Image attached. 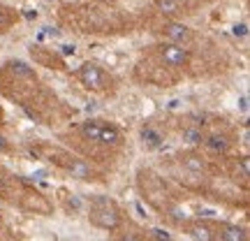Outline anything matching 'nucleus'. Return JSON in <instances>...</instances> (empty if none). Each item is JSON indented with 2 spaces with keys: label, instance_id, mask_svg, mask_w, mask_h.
Returning a JSON list of instances; mask_svg holds the SVG:
<instances>
[{
  "label": "nucleus",
  "instance_id": "nucleus-22",
  "mask_svg": "<svg viewBox=\"0 0 250 241\" xmlns=\"http://www.w3.org/2000/svg\"><path fill=\"white\" fill-rule=\"evenodd\" d=\"M134 206H137V211H139V216H146V214H144V206L139 204V202H137V204H134Z\"/></svg>",
  "mask_w": 250,
  "mask_h": 241
},
{
  "label": "nucleus",
  "instance_id": "nucleus-17",
  "mask_svg": "<svg viewBox=\"0 0 250 241\" xmlns=\"http://www.w3.org/2000/svg\"><path fill=\"white\" fill-rule=\"evenodd\" d=\"M9 26H12V19H9V14L5 12V9L0 7V33H2V30H7Z\"/></svg>",
  "mask_w": 250,
  "mask_h": 241
},
{
  "label": "nucleus",
  "instance_id": "nucleus-1",
  "mask_svg": "<svg viewBox=\"0 0 250 241\" xmlns=\"http://www.w3.org/2000/svg\"><path fill=\"white\" fill-rule=\"evenodd\" d=\"M90 223L100 230H116L121 225V216L114 202H109L107 197H95L90 204Z\"/></svg>",
  "mask_w": 250,
  "mask_h": 241
},
{
  "label": "nucleus",
  "instance_id": "nucleus-2",
  "mask_svg": "<svg viewBox=\"0 0 250 241\" xmlns=\"http://www.w3.org/2000/svg\"><path fill=\"white\" fill-rule=\"evenodd\" d=\"M160 56H162V61L167 63V65H171V67H183L190 61V51L183 44H176V42L160 44Z\"/></svg>",
  "mask_w": 250,
  "mask_h": 241
},
{
  "label": "nucleus",
  "instance_id": "nucleus-3",
  "mask_svg": "<svg viewBox=\"0 0 250 241\" xmlns=\"http://www.w3.org/2000/svg\"><path fill=\"white\" fill-rule=\"evenodd\" d=\"M77 77H79L81 84L90 90H100L102 86H104V81H107L104 72L100 70L95 63H83V65L79 67V72H77Z\"/></svg>",
  "mask_w": 250,
  "mask_h": 241
},
{
  "label": "nucleus",
  "instance_id": "nucleus-23",
  "mask_svg": "<svg viewBox=\"0 0 250 241\" xmlns=\"http://www.w3.org/2000/svg\"><path fill=\"white\" fill-rule=\"evenodd\" d=\"M102 2H114V0H102Z\"/></svg>",
  "mask_w": 250,
  "mask_h": 241
},
{
  "label": "nucleus",
  "instance_id": "nucleus-5",
  "mask_svg": "<svg viewBox=\"0 0 250 241\" xmlns=\"http://www.w3.org/2000/svg\"><path fill=\"white\" fill-rule=\"evenodd\" d=\"M202 144H204L211 153H215V155H225V153L229 151V139H227L225 134H208V137H204Z\"/></svg>",
  "mask_w": 250,
  "mask_h": 241
},
{
  "label": "nucleus",
  "instance_id": "nucleus-13",
  "mask_svg": "<svg viewBox=\"0 0 250 241\" xmlns=\"http://www.w3.org/2000/svg\"><path fill=\"white\" fill-rule=\"evenodd\" d=\"M100 121L95 118H90V121H83L81 123V134L86 137V139H93V142H98V134H100Z\"/></svg>",
  "mask_w": 250,
  "mask_h": 241
},
{
  "label": "nucleus",
  "instance_id": "nucleus-21",
  "mask_svg": "<svg viewBox=\"0 0 250 241\" xmlns=\"http://www.w3.org/2000/svg\"><path fill=\"white\" fill-rule=\"evenodd\" d=\"M118 241H142V239H139L137 234H123V237H121Z\"/></svg>",
  "mask_w": 250,
  "mask_h": 241
},
{
  "label": "nucleus",
  "instance_id": "nucleus-19",
  "mask_svg": "<svg viewBox=\"0 0 250 241\" xmlns=\"http://www.w3.org/2000/svg\"><path fill=\"white\" fill-rule=\"evenodd\" d=\"M246 28H248V26H246V23H236V26H234V35H248V30H246Z\"/></svg>",
  "mask_w": 250,
  "mask_h": 241
},
{
  "label": "nucleus",
  "instance_id": "nucleus-9",
  "mask_svg": "<svg viewBox=\"0 0 250 241\" xmlns=\"http://www.w3.org/2000/svg\"><path fill=\"white\" fill-rule=\"evenodd\" d=\"M67 170L72 172V176H77V179H81V181H88L90 176H93L90 167L83 160H72L70 165H67Z\"/></svg>",
  "mask_w": 250,
  "mask_h": 241
},
{
  "label": "nucleus",
  "instance_id": "nucleus-18",
  "mask_svg": "<svg viewBox=\"0 0 250 241\" xmlns=\"http://www.w3.org/2000/svg\"><path fill=\"white\" fill-rule=\"evenodd\" d=\"M171 218H174L176 223H183V220H186V211H181V209H174V211H171Z\"/></svg>",
  "mask_w": 250,
  "mask_h": 241
},
{
  "label": "nucleus",
  "instance_id": "nucleus-10",
  "mask_svg": "<svg viewBox=\"0 0 250 241\" xmlns=\"http://www.w3.org/2000/svg\"><path fill=\"white\" fill-rule=\"evenodd\" d=\"M181 162H183V167L190 172H204L206 162L197 155V153H186V155H181Z\"/></svg>",
  "mask_w": 250,
  "mask_h": 241
},
{
  "label": "nucleus",
  "instance_id": "nucleus-14",
  "mask_svg": "<svg viewBox=\"0 0 250 241\" xmlns=\"http://www.w3.org/2000/svg\"><path fill=\"white\" fill-rule=\"evenodd\" d=\"M183 142L190 144V146H199V144L204 142V132L199 128H186L183 130Z\"/></svg>",
  "mask_w": 250,
  "mask_h": 241
},
{
  "label": "nucleus",
  "instance_id": "nucleus-24",
  "mask_svg": "<svg viewBox=\"0 0 250 241\" xmlns=\"http://www.w3.org/2000/svg\"><path fill=\"white\" fill-rule=\"evenodd\" d=\"M0 116H2V107H0Z\"/></svg>",
  "mask_w": 250,
  "mask_h": 241
},
{
  "label": "nucleus",
  "instance_id": "nucleus-7",
  "mask_svg": "<svg viewBox=\"0 0 250 241\" xmlns=\"http://www.w3.org/2000/svg\"><path fill=\"white\" fill-rule=\"evenodd\" d=\"M162 134L155 130V128H151V125H146V128H142V144L146 146V149H158V146H162Z\"/></svg>",
  "mask_w": 250,
  "mask_h": 241
},
{
  "label": "nucleus",
  "instance_id": "nucleus-11",
  "mask_svg": "<svg viewBox=\"0 0 250 241\" xmlns=\"http://www.w3.org/2000/svg\"><path fill=\"white\" fill-rule=\"evenodd\" d=\"M9 70L14 72L17 77H26V79H37L35 70H33L30 65H26L23 61H9Z\"/></svg>",
  "mask_w": 250,
  "mask_h": 241
},
{
  "label": "nucleus",
  "instance_id": "nucleus-12",
  "mask_svg": "<svg viewBox=\"0 0 250 241\" xmlns=\"http://www.w3.org/2000/svg\"><path fill=\"white\" fill-rule=\"evenodd\" d=\"M190 237L195 241H213V232H211V227L204 223H197L190 227Z\"/></svg>",
  "mask_w": 250,
  "mask_h": 241
},
{
  "label": "nucleus",
  "instance_id": "nucleus-20",
  "mask_svg": "<svg viewBox=\"0 0 250 241\" xmlns=\"http://www.w3.org/2000/svg\"><path fill=\"white\" fill-rule=\"evenodd\" d=\"M9 151V142L5 139V134H0V153H5Z\"/></svg>",
  "mask_w": 250,
  "mask_h": 241
},
{
  "label": "nucleus",
  "instance_id": "nucleus-15",
  "mask_svg": "<svg viewBox=\"0 0 250 241\" xmlns=\"http://www.w3.org/2000/svg\"><path fill=\"white\" fill-rule=\"evenodd\" d=\"M155 2V9L165 14V17H171V14H176L179 12V2L176 0H153Z\"/></svg>",
  "mask_w": 250,
  "mask_h": 241
},
{
  "label": "nucleus",
  "instance_id": "nucleus-4",
  "mask_svg": "<svg viewBox=\"0 0 250 241\" xmlns=\"http://www.w3.org/2000/svg\"><path fill=\"white\" fill-rule=\"evenodd\" d=\"M165 35L169 37V42H176V44H188L192 40V30L186 26V23H165Z\"/></svg>",
  "mask_w": 250,
  "mask_h": 241
},
{
  "label": "nucleus",
  "instance_id": "nucleus-6",
  "mask_svg": "<svg viewBox=\"0 0 250 241\" xmlns=\"http://www.w3.org/2000/svg\"><path fill=\"white\" fill-rule=\"evenodd\" d=\"M98 142L104 144V146H118V142H121V132H118V128L116 125H111V123H102L100 125Z\"/></svg>",
  "mask_w": 250,
  "mask_h": 241
},
{
  "label": "nucleus",
  "instance_id": "nucleus-8",
  "mask_svg": "<svg viewBox=\"0 0 250 241\" xmlns=\"http://www.w3.org/2000/svg\"><path fill=\"white\" fill-rule=\"evenodd\" d=\"M220 241H248V232L239 225H225Z\"/></svg>",
  "mask_w": 250,
  "mask_h": 241
},
{
  "label": "nucleus",
  "instance_id": "nucleus-16",
  "mask_svg": "<svg viewBox=\"0 0 250 241\" xmlns=\"http://www.w3.org/2000/svg\"><path fill=\"white\" fill-rule=\"evenodd\" d=\"M151 241H174V239H171V234L165 232L162 227H155V230H151Z\"/></svg>",
  "mask_w": 250,
  "mask_h": 241
}]
</instances>
